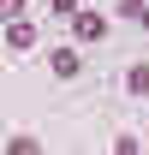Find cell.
<instances>
[{"label":"cell","mask_w":149,"mask_h":155,"mask_svg":"<svg viewBox=\"0 0 149 155\" xmlns=\"http://www.w3.org/2000/svg\"><path fill=\"white\" fill-rule=\"evenodd\" d=\"M0 18H24V0H0Z\"/></svg>","instance_id":"obj_8"},{"label":"cell","mask_w":149,"mask_h":155,"mask_svg":"<svg viewBox=\"0 0 149 155\" xmlns=\"http://www.w3.org/2000/svg\"><path fill=\"white\" fill-rule=\"evenodd\" d=\"M125 90L137 101H149V66H131V72H125Z\"/></svg>","instance_id":"obj_4"},{"label":"cell","mask_w":149,"mask_h":155,"mask_svg":"<svg viewBox=\"0 0 149 155\" xmlns=\"http://www.w3.org/2000/svg\"><path fill=\"white\" fill-rule=\"evenodd\" d=\"M137 24H143V30H149V6H143V18H137Z\"/></svg>","instance_id":"obj_9"},{"label":"cell","mask_w":149,"mask_h":155,"mask_svg":"<svg viewBox=\"0 0 149 155\" xmlns=\"http://www.w3.org/2000/svg\"><path fill=\"white\" fill-rule=\"evenodd\" d=\"M143 6L149 0H119V18H143Z\"/></svg>","instance_id":"obj_6"},{"label":"cell","mask_w":149,"mask_h":155,"mask_svg":"<svg viewBox=\"0 0 149 155\" xmlns=\"http://www.w3.org/2000/svg\"><path fill=\"white\" fill-rule=\"evenodd\" d=\"M48 66H54V78H66V84H72L78 72H84V60H78L72 48H54V54H48Z\"/></svg>","instance_id":"obj_3"},{"label":"cell","mask_w":149,"mask_h":155,"mask_svg":"<svg viewBox=\"0 0 149 155\" xmlns=\"http://www.w3.org/2000/svg\"><path fill=\"white\" fill-rule=\"evenodd\" d=\"M72 36L78 42H108V18H101L95 6H78L72 12Z\"/></svg>","instance_id":"obj_1"},{"label":"cell","mask_w":149,"mask_h":155,"mask_svg":"<svg viewBox=\"0 0 149 155\" xmlns=\"http://www.w3.org/2000/svg\"><path fill=\"white\" fill-rule=\"evenodd\" d=\"M48 6H54V18H72V12L84 6V0H48Z\"/></svg>","instance_id":"obj_7"},{"label":"cell","mask_w":149,"mask_h":155,"mask_svg":"<svg viewBox=\"0 0 149 155\" xmlns=\"http://www.w3.org/2000/svg\"><path fill=\"white\" fill-rule=\"evenodd\" d=\"M42 149V143H36V137H30V131H24V137H12V143H6V155H36Z\"/></svg>","instance_id":"obj_5"},{"label":"cell","mask_w":149,"mask_h":155,"mask_svg":"<svg viewBox=\"0 0 149 155\" xmlns=\"http://www.w3.org/2000/svg\"><path fill=\"white\" fill-rule=\"evenodd\" d=\"M6 48H18V54L36 48V24H30V18H6Z\"/></svg>","instance_id":"obj_2"}]
</instances>
